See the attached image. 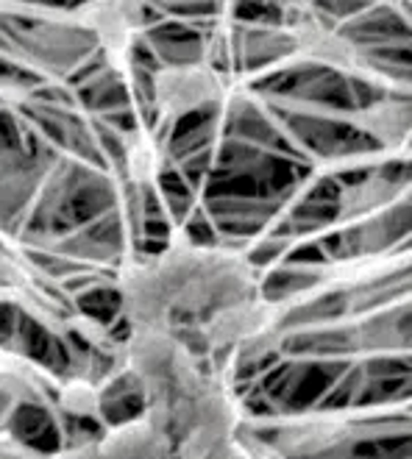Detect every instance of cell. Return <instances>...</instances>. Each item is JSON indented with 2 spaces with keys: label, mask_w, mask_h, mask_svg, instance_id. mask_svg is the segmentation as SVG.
<instances>
[{
  "label": "cell",
  "mask_w": 412,
  "mask_h": 459,
  "mask_svg": "<svg viewBox=\"0 0 412 459\" xmlns=\"http://www.w3.org/2000/svg\"><path fill=\"white\" fill-rule=\"evenodd\" d=\"M126 173L136 186H151L162 176L164 168V151L151 131L136 128L123 145Z\"/></svg>",
  "instance_id": "277c9868"
},
{
  "label": "cell",
  "mask_w": 412,
  "mask_h": 459,
  "mask_svg": "<svg viewBox=\"0 0 412 459\" xmlns=\"http://www.w3.org/2000/svg\"><path fill=\"white\" fill-rule=\"evenodd\" d=\"M399 6L407 9V12H412V0H399Z\"/></svg>",
  "instance_id": "5b68a950"
},
{
  "label": "cell",
  "mask_w": 412,
  "mask_h": 459,
  "mask_svg": "<svg viewBox=\"0 0 412 459\" xmlns=\"http://www.w3.org/2000/svg\"><path fill=\"white\" fill-rule=\"evenodd\" d=\"M351 126L384 148H399L412 137V100L381 98L351 115Z\"/></svg>",
  "instance_id": "3957f363"
},
{
  "label": "cell",
  "mask_w": 412,
  "mask_h": 459,
  "mask_svg": "<svg viewBox=\"0 0 412 459\" xmlns=\"http://www.w3.org/2000/svg\"><path fill=\"white\" fill-rule=\"evenodd\" d=\"M151 92L156 117L164 126H176L189 115L206 112L221 103L229 92V84L226 75L209 59H196L164 65L162 70H156L151 75Z\"/></svg>",
  "instance_id": "6da1fadb"
},
{
  "label": "cell",
  "mask_w": 412,
  "mask_h": 459,
  "mask_svg": "<svg viewBox=\"0 0 412 459\" xmlns=\"http://www.w3.org/2000/svg\"><path fill=\"white\" fill-rule=\"evenodd\" d=\"M145 12L148 0H87L70 20L95 39L109 65L118 73H128L134 42L145 29Z\"/></svg>",
  "instance_id": "7a4b0ae2"
}]
</instances>
